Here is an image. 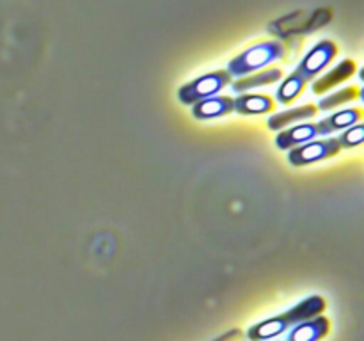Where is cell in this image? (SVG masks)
<instances>
[{"label":"cell","mask_w":364,"mask_h":341,"mask_svg":"<svg viewBox=\"0 0 364 341\" xmlns=\"http://www.w3.org/2000/svg\"><path fill=\"white\" fill-rule=\"evenodd\" d=\"M323 308H326L323 298L318 297V295H313V297L306 298V301H302L295 308L288 309L283 315L272 316V318L265 320V322H259L256 325H252L249 329L247 337L251 341H263L270 340V337H276L287 329H290V327L297 325V323L306 322L309 318H315L318 313L323 311Z\"/></svg>","instance_id":"6da1fadb"},{"label":"cell","mask_w":364,"mask_h":341,"mask_svg":"<svg viewBox=\"0 0 364 341\" xmlns=\"http://www.w3.org/2000/svg\"><path fill=\"white\" fill-rule=\"evenodd\" d=\"M284 46L279 41H265L258 43L252 48L245 50L244 53L235 57L228 64V73L230 77H244V75L251 73V71L265 67L267 64L274 63V60L283 59Z\"/></svg>","instance_id":"7a4b0ae2"},{"label":"cell","mask_w":364,"mask_h":341,"mask_svg":"<svg viewBox=\"0 0 364 341\" xmlns=\"http://www.w3.org/2000/svg\"><path fill=\"white\" fill-rule=\"evenodd\" d=\"M231 82V77L228 71H213V73L203 75L196 80L188 82L178 91V99L185 105H194L201 99L212 98L219 91H223Z\"/></svg>","instance_id":"3957f363"},{"label":"cell","mask_w":364,"mask_h":341,"mask_svg":"<svg viewBox=\"0 0 364 341\" xmlns=\"http://www.w3.org/2000/svg\"><path fill=\"white\" fill-rule=\"evenodd\" d=\"M336 53L338 48L333 41L316 43V45L306 53V57L297 66L295 73H297L304 82H309L311 78H315L323 67L329 66V63L336 57Z\"/></svg>","instance_id":"277c9868"},{"label":"cell","mask_w":364,"mask_h":341,"mask_svg":"<svg viewBox=\"0 0 364 341\" xmlns=\"http://www.w3.org/2000/svg\"><path fill=\"white\" fill-rule=\"evenodd\" d=\"M338 139H322V141H313L299 148H291L288 155V162L291 166H308V163L320 162V160L331 158L340 151Z\"/></svg>","instance_id":"5b68a950"},{"label":"cell","mask_w":364,"mask_h":341,"mask_svg":"<svg viewBox=\"0 0 364 341\" xmlns=\"http://www.w3.org/2000/svg\"><path fill=\"white\" fill-rule=\"evenodd\" d=\"M233 112V99L230 96H212L192 105V116L196 119H215Z\"/></svg>","instance_id":"8992f818"},{"label":"cell","mask_w":364,"mask_h":341,"mask_svg":"<svg viewBox=\"0 0 364 341\" xmlns=\"http://www.w3.org/2000/svg\"><path fill=\"white\" fill-rule=\"evenodd\" d=\"M329 330V320L323 316H315L306 322L295 325V329L288 334L287 341H318Z\"/></svg>","instance_id":"52a82bcc"},{"label":"cell","mask_w":364,"mask_h":341,"mask_svg":"<svg viewBox=\"0 0 364 341\" xmlns=\"http://www.w3.org/2000/svg\"><path fill=\"white\" fill-rule=\"evenodd\" d=\"M318 135L320 134L316 123L299 124V126L290 128V130L279 131V135L276 137V146L279 149H291L294 146L311 141V139L318 137Z\"/></svg>","instance_id":"ba28073f"},{"label":"cell","mask_w":364,"mask_h":341,"mask_svg":"<svg viewBox=\"0 0 364 341\" xmlns=\"http://www.w3.org/2000/svg\"><path fill=\"white\" fill-rule=\"evenodd\" d=\"M354 71H355L354 60L350 59L341 60L334 70H331L329 73L323 75L322 78H318V80L313 84V92H315V94H322V92L329 91L331 87H334V85L341 84V82H345L347 78H350L352 75H354Z\"/></svg>","instance_id":"9c48e42d"},{"label":"cell","mask_w":364,"mask_h":341,"mask_svg":"<svg viewBox=\"0 0 364 341\" xmlns=\"http://www.w3.org/2000/svg\"><path fill=\"white\" fill-rule=\"evenodd\" d=\"M274 102L267 94H242L233 99V110L242 116H258L272 110Z\"/></svg>","instance_id":"30bf717a"},{"label":"cell","mask_w":364,"mask_h":341,"mask_svg":"<svg viewBox=\"0 0 364 341\" xmlns=\"http://www.w3.org/2000/svg\"><path fill=\"white\" fill-rule=\"evenodd\" d=\"M361 117L363 114L359 109H347L341 110V112L333 114L331 117H326V119H322L320 123H316V126H318L320 135H327L331 134V131L341 130V128L354 126Z\"/></svg>","instance_id":"8fae6325"},{"label":"cell","mask_w":364,"mask_h":341,"mask_svg":"<svg viewBox=\"0 0 364 341\" xmlns=\"http://www.w3.org/2000/svg\"><path fill=\"white\" fill-rule=\"evenodd\" d=\"M281 77H283V71L277 70V67H270V70L259 71V73L256 75H249V77L238 78V80L231 85V89H233L235 92H244V91H249V89L272 84V82L279 80Z\"/></svg>","instance_id":"7c38bea8"},{"label":"cell","mask_w":364,"mask_h":341,"mask_svg":"<svg viewBox=\"0 0 364 341\" xmlns=\"http://www.w3.org/2000/svg\"><path fill=\"white\" fill-rule=\"evenodd\" d=\"M315 114H316L315 105H304V107H297V109L284 110V112L274 114V116L270 117L269 128L270 130H279V128L288 126V124L295 123V121L306 119V117H313Z\"/></svg>","instance_id":"4fadbf2b"},{"label":"cell","mask_w":364,"mask_h":341,"mask_svg":"<svg viewBox=\"0 0 364 341\" xmlns=\"http://www.w3.org/2000/svg\"><path fill=\"white\" fill-rule=\"evenodd\" d=\"M304 85L306 82L294 71V73L281 84L279 91H277V99H279V103H290L291 99L297 98V96L301 94L302 89H304Z\"/></svg>","instance_id":"5bb4252c"},{"label":"cell","mask_w":364,"mask_h":341,"mask_svg":"<svg viewBox=\"0 0 364 341\" xmlns=\"http://www.w3.org/2000/svg\"><path fill=\"white\" fill-rule=\"evenodd\" d=\"M359 96V89L358 87H347L341 89V91L334 92V94L327 96V98L320 99V109L322 110H331L334 107L341 105V103H347L350 99H355Z\"/></svg>","instance_id":"9a60e30c"},{"label":"cell","mask_w":364,"mask_h":341,"mask_svg":"<svg viewBox=\"0 0 364 341\" xmlns=\"http://www.w3.org/2000/svg\"><path fill=\"white\" fill-rule=\"evenodd\" d=\"M363 139L364 126L363 124H354V126H350L338 137V144H340V148H355V146L361 144Z\"/></svg>","instance_id":"2e32d148"}]
</instances>
